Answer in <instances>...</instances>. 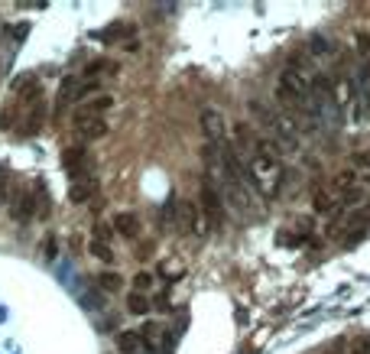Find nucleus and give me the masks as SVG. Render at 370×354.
Returning a JSON list of instances; mask_svg holds the SVG:
<instances>
[{
	"label": "nucleus",
	"mask_w": 370,
	"mask_h": 354,
	"mask_svg": "<svg viewBox=\"0 0 370 354\" xmlns=\"http://www.w3.org/2000/svg\"><path fill=\"white\" fill-rule=\"evenodd\" d=\"M114 108V98L110 94H94V98H88L84 104H78L75 114H84V118H101L104 110Z\"/></svg>",
	"instance_id": "obj_13"
},
{
	"label": "nucleus",
	"mask_w": 370,
	"mask_h": 354,
	"mask_svg": "<svg viewBox=\"0 0 370 354\" xmlns=\"http://www.w3.org/2000/svg\"><path fill=\"white\" fill-rule=\"evenodd\" d=\"M75 134L82 137V140H101V137H108V120L104 118H84V114H75Z\"/></svg>",
	"instance_id": "obj_7"
},
{
	"label": "nucleus",
	"mask_w": 370,
	"mask_h": 354,
	"mask_svg": "<svg viewBox=\"0 0 370 354\" xmlns=\"http://www.w3.org/2000/svg\"><path fill=\"white\" fill-rule=\"evenodd\" d=\"M114 345H117L120 354H136L140 351V345H143V338H140V331H120Z\"/></svg>",
	"instance_id": "obj_18"
},
{
	"label": "nucleus",
	"mask_w": 370,
	"mask_h": 354,
	"mask_svg": "<svg viewBox=\"0 0 370 354\" xmlns=\"http://www.w3.org/2000/svg\"><path fill=\"white\" fill-rule=\"evenodd\" d=\"M335 208H338L335 195H331L328 189H319V192H315V211H321V215H331Z\"/></svg>",
	"instance_id": "obj_22"
},
{
	"label": "nucleus",
	"mask_w": 370,
	"mask_h": 354,
	"mask_svg": "<svg viewBox=\"0 0 370 354\" xmlns=\"http://www.w3.org/2000/svg\"><path fill=\"white\" fill-rule=\"evenodd\" d=\"M110 228H114V234L127 237V241H136L140 231H143V225H140V218H136L134 211H120V215H114Z\"/></svg>",
	"instance_id": "obj_12"
},
{
	"label": "nucleus",
	"mask_w": 370,
	"mask_h": 354,
	"mask_svg": "<svg viewBox=\"0 0 370 354\" xmlns=\"http://www.w3.org/2000/svg\"><path fill=\"white\" fill-rule=\"evenodd\" d=\"M354 88H357V94H361L364 110H370V62H364L361 72L354 75Z\"/></svg>",
	"instance_id": "obj_17"
},
{
	"label": "nucleus",
	"mask_w": 370,
	"mask_h": 354,
	"mask_svg": "<svg viewBox=\"0 0 370 354\" xmlns=\"http://www.w3.org/2000/svg\"><path fill=\"white\" fill-rule=\"evenodd\" d=\"M120 72V62H114V59H94V62H88V68H84V78L88 82H101L104 75H117Z\"/></svg>",
	"instance_id": "obj_16"
},
{
	"label": "nucleus",
	"mask_w": 370,
	"mask_h": 354,
	"mask_svg": "<svg viewBox=\"0 0 370 354\" xmlns=\"http://www.w3.org/2000/svg\"><path fill=\"white\" fill-rule=\"evenodd\" d=\"M179 228H182V234H192V237H205L211 228L208 215L202 211V205L195 202H182L179 205Z\"/></svg>",
	"instance_id": "obj_3"
},
{
	"label": "nucleus",
	"mask_w": 370,
	"mask_h": 354,
	"mask_svg": "<svg viewBox=\"0 0 370 354\" xmlns=\"http://www.w3.org/2000/svg\"><path fill=\"white\" fill-rule=\"evenodd\" d=\"M247 176H250V186L260 198H276L279 186H283V153L269 137L257 140V150L247 160Z\"/></svg>",
	"instance_id": "obj_1"
},
{
	"label": "nucleus",
	"mask_w": 370,
	"mask_h": 354,
	"mask_svg": "<svg viewBox=\"0 0 370 354\" xmlns=\"http://www.w3.org/2000/svg\"><path fill=\"white\" fill-rule=\"evenodd\" d=\"M110 237H114V228H110V225H98V237H94V241H104V244H108Z\"/></svg>",
	"instance_id": "obj_26"
},
{
	"label": "nucleus",
	"mask_w": 370,
	"mask_h": 354,
	"mask_svg": "<svg viewBox=\"0 0 370 354\" xmlns=\"http://www.w3.org/2000/svg\"><path fill=\"white\" fill-rule=\"evenodd\" d=\"M202 211L208 215V221L215 225V221L221 218V211H224V195H221V189H215L211 182H205L202 186Z\"/></svg>",
	"instance_id": "obj_9"
},
{
	"label": "nucleus",
	"mask_w": 370,
	"mask_h": 354,
	"mask_svg": "<svg viewBox=\"0 0 370 354\" xmlns=\"http://www.w3.org/2000/svg\"><path fill=\"white\" fill-rule=\"evenodd\" d=\"M127 312H130V315H146V312H150V296L136 293V289H134V293L127 296Z\"/></svg>",
	"instance_id": "obj_19"
},
{
	"label": "nucleus",
	"mask_w": 370,
	"mask_h": 354,
	"mask_svg": "<svg viewBox=\"0 0 370 354\" xmlns=\"http://www.w3.org/2000/svg\"><path fill=\"white\" fill-rule=\"evenodd\" d=\"M94 189H98V182H94L91 176H84V179H72V186H68V202L84 205V202H88V198L94 195Z\"/></svg>",
	"instance_id": "obj_15"
},
{
	"label": "nucleus",
	"mask_w": 370,
	"mask_h": 354,
	"mask_svg": "<svg viewBox=\"0 0 370 354\" xmlns=\"http://www.w3.org/2000/svg\"><path fill=\"white\" fill-rule=\"evenodd\" d=\"M23 114V124H20V130H23V137H36L42 130V124H46V114H49V108H46V101H33L30 108L20 110Z\"/></svg>",
	"instance_id": "obj_6"
},
{
	"label": "nucleus",
	"mask_w": 370,
	"mask_h": 354,
	"mask_svg": "<svg viewBox=\"0 0 370 354\" xmlns=\"http://www.w3.org/2000/svg\"><path fill=\"white\" fill-rule=\"evenodd\" d=\"M33 202H36V215H49V189L42 186V182H33Z\"/></svg>",
	"instance_id": "obj_20"
},
{
	"label": "nucleus",
	"mask_w": 370,
	"mask_h": 354,
	"mask_svg": "<svg viewBox=\"0 0 370 354\" xmlns=\"http://www.w3.org/2000/svg\"><path fill=\"white\" fill-rule=\"evenodd\" d=\"M370 228V205H361V208H354L351 215L345 218V225H341V234H345V244H357L364 237V231Z\"/></svg>",
	"instance_id": "obj_4"
},
{
	"label": "nucleus",
	"mask_w": 370,
	"mask_h": 354,
	"mask_svg": "<svg viewBox=\"0 0 370 354\" xmlns=\"http://www.w3.org/2000/svg\"><path fill=\"white\" fill-rule=\"evenodd\" d=\"M354 172H361V176L370 179V150H364V153L354 156Z\"/></svg>",
	"instance_id": "obj_24"
},
{
	"label": "nucleus",
	"mask_w": 370,
	"mask_h": 354,
	"mask_svg": "<svg viewBox=\"0 0 370 354\" xmlns=\"http://www.w3.org/2000/svg\"><path fill=\"white\" fill-rule=\"evenodd\" d=\"M257 140H260V137L253 134V127L237 124V127H234V140H231V146H234L237 156H241V160L247 163V160L253 156V150H257Z\"/></svg>",
	"instance_id": "obj_8"
},
{
	"label": "nucleus",
	"mask_w": 370,
	"mask_h": 354,
	"mask_svg": "<svg viewBox=\"0 0 370 354\" xmlns=\"http://www.w3.org/2000/svg\"><path fill=\"white\" fill-rule=\"evenodd\" d=\"M98 286H101L104 293H117V289L124 286V279H120V273L104 270V273H98Z\"/></svg>",
	"instance_id": "obj_21"
},
{
	"label": "nucleus",
	"mask_w": 370,
	"mask_h": 354,
	"mask_svg": "<svg viewBox=\"0 0 370 354\" xmlns=\"http://www.w3.org/2000/svg\"><path fill=\"white\" fill-rule=\"evenodd\" d=\"M328 192L335 195L338 205H345V208H361L364 205V189H361V179H357V172L354 169H345V172H338L335 179H331Z\"/></svg>",
	"instance_id": "obj_2"
},
{
	"label": "nucleus",
	"mask_w": 370,
	"mask_h": 354,
	"mask_svg": "<svg viewBox=\"0 0 370 354\" xmlns=\"http://www.w3.org/2000/svg\"><path fill=\"white\" fill-rule=\"evenodd\" d=\"M13 208H10V215H13V218L17 221H30L36 215V202H33V186L30 189H17V192H13Z\"/></svg>",
	"instance_id": "obj_11"
},
{
	"label": "nucleus",
	"mask_w": 370,
	"mask_h": 354,
	"mask_svg": "<svg viewBox=\"0 0 370 354\" xmlns=\"http://www.w3.org/2000/svg\"><path fill=\"white\" fill-rule=\"evenodd\" d=\"M84 98V84L78 82V78H62V84H59V108H68V104H75V101H82Z\"/></svg>",
	"instance_id": "obj_14"
},
{
	"label": "nucleus",
	"mask_w": 370,
	"mask_h": 354,
	"mask_svg": "<svg viewBox=\"0 0 370 354\" xmlns=\"http://www.w3.org/2000/svg\"><path fill=\"white\" fill-rule=\"evenodd\" d=\"M134 289H136V293H150V289H153V273H143V270L136 273V277H134Z\"/></svg>",
	"instance_id": "obj_25"
},
{
	"label": "nucleus",
	"mask_w": 370,
	"mask_h": 354,
	"mask_svg": "<svg viewBox=\"0 0 370 354\" xmlns=\"http://www.w3.org/2000/svg\"><path fill=\"white\" fill-rule=\"evenodd\" d=\"M202 130H205V144L221 146L227 140L224 114H221V110H215V108H205L202 110Z\"/></svg>",
	"instance_id": "obj_5"
},
{
	"label": "nucleus",
	"mask_w": 370,
	"mask_h": 354,
	"mask_svg": "<svg viewBox=\"0 0 370 354\" xmlns=\"http://www.w3.org/2000/svg\"><path fill=\"white\" fill-rule=\"evenodd\" d=\"M88 153L82 150V146H72V150H65L62 153V166H65V172L72 179H84L88 176Z\"/></svg>",
	"instance_id": "obj_10"
},
{
	"label": "nucleus",
	"mask_w": 370,
	"mask_h": 354,
	"mask_svg": "<svg viewBox=\"0 0 370 354\" xmlns=\"http://www.w3.org/2000/svg\"><path fill=\"white\" fill-rule=\"evenodd\" d=\"M91 257L94 260H101V263H114V251H110V244H104V241H91Z\"/></svg>",
	"instance_id": "obj_23"
}]
</instances>
